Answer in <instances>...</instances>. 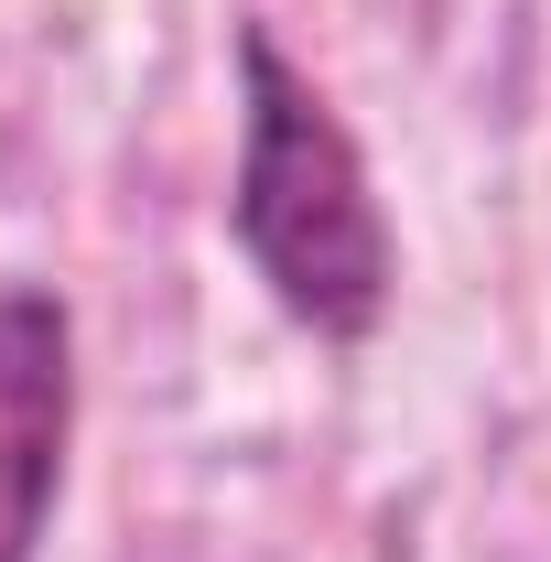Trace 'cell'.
Segmentation results:
<instances>
[{"label":"cell","mask_w":551,"mask_h":562,"mask_svg":"<svg viewBox=\"0 0 551 562\" xmlns=\"http://www.w3.org/2000/svg\"><path fill=\"white\" fill-rule=\"evenodd\" d=\"M227 238L314 347H368L401 292V238L368 184V151L336 98L271 44V22H238V184Z\"/></svg>","instance_id":"1"},{"label":"cell","mask_w":551,"mask_h":562,"mask_svg":"<svg viewBox=\"0 0 551 562\" xmlns=\"http://www.w3.org/2000/svg\"><path fill=\"white\" fill-rule=\"evenodd\" d=\"M76 443V314L55 281H0V562H33Z\"/></svg>","instance_id":"2"}]
</instances>
